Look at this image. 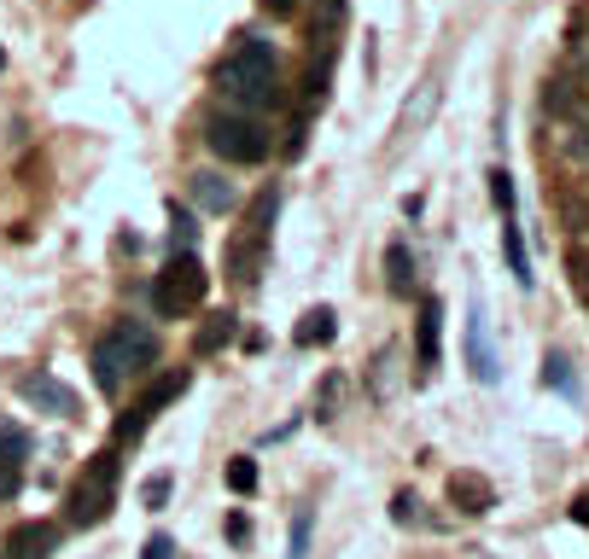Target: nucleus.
<instances>
[{"instance_id": "obj_9", "label": "nucleus", "mask_w": 589, "mask_h": 559, "mask_svg": "<svg viewBox=\"0 0 589 559\" xmlns=\"http://www.w3.org/2000/svg\"><path fill=\"white\" fill-rule=\"evenodd\" d=\"M450 501L467 519H485V513H496V484L485 472H450Z\"/></svg>"}, {"instance_id": "obj_30", "label": "nucleus", "mask_w": 589, "mask_h": 559, "mask_svg": "<svg viewBox=\"0 0 589 559\" xmlns=\"http://www.w3.org/2000/svg\"><path fill=\"white\" fill-rule=\"evenodd\" d=\"M490 198H496L502 222H514V175L508 169H490Z\"/></svg>"}, {"instance_id": "obj_11", "label": "nucleus", "mask_w": 589, "mask_h": 559, "mask_svg": "<svg viewBox=\"0 0 589 559\" xmlns=\"http://www.w3.org/2000/svg\"><path fill=\"white\" fill-rule=\"evenodd\" d=\"M543 111H549V123H589V99L566 82V76H549L543 82Z\"/></svg>"}, {"instance_id": "obj_15", "label": "nucleus", "mask_w": 589, "mask_h": 559, "mask_svg": "<svg viewBox=\"0 0 589 559\" xmlns=\"http://www.w3.org/2000/svg\"><path fill=\"white\" fill-rule=\"evenodd\" d=\"M234 338H240V321H234L228 309H216V315H205L199 332H193V356H216V350H228Z\"/></svg>"}, {"instance_id": "obj_33", "label": "nucleus", "mask_w": 589, "mask_h": 559, "mask_svg": "<svg viewBox=\"0 0 589 559\" xmlns=\"http://www.w3.org/2000/svg\"><path fill=\"white\" fill-rule=\"evenodd\" d=\"M339 396H345V379H327V391L315 396V408H321V420H333V414H339Z\"/></svg>"}, {"instance_id": "obj_8", "label": "nucleus", "mask_w": 589, "mask_h": 559, "mask_svg": "<svg viewBox=\"0 0 589 559\" xmlns=\"http://www.w3.org/2000/svg\"><path fill=\"white\" fill-rule=\"evenodd\" d=\"M438 99H444V88H438V82H420L415 94L403 99V111H397V129H391V146H403V140H415V134H426V123L438 117Z\"/></svg>"}, {"instance_id": "obj_27", "label": "nucleus", "mask_w": 589, "mask_h": 559, "mask_svg": "<svg viewBox=\"0 0 589 559\" xmlns=\"http://www.w3.org/2000/svg\"><path fill=\"white\" fill-rule=\"evenodd\" d=\"M543 385H555V391L578 396V379H572V362H566L560 350H549V356H543Z\"/></svg>"}, {"instance_id": "obj_29", "label": "nucleus", "mask_w": 589, "mask_h": 559, "mask_svg": "<svg viewBox=\"0 0 589 559\" xmlns=\"http://www.w3.org/2000/svg\"><path fill=\"white\" fill-rule=\"evenodd\" d=\"M228 490L234 495L257 490V461H251V455H234V461H228Z\"/></svg>"}, {"instance_id": "obj_3", "label": "nucleus", "mask_w": 589, "mask_h": 559, "mask_svg": "<svg viewBox=\"0 0 589 559\" xmlns=\"http://www.w3.org/2000/svg\"><path fill=\"white\" fill-rule=\"evenodd\" d=\"M117 478H123L117 455H111V449H105V455H94V461H88V472L70 484V501H65V519H70V525H105V519H111V507H117Z\"/></svg>"}, {"instance_id": "obj_4", "label": "nucleus", "mask_w": 589, "mask_h": 559, "mask_svg": "<svg viewBox=\"0 0 589 559\" xmlns=\"http://www.w3.org/2000/svg\"><path fill=\"white\" fill-rule=\"evenodd\" d=\"M210 292V274L199 257H170V263L158 268V280H152V309H158V321H181L187 309H199Z\"/></svg>"}, {"instance_id": "obj_21", "label": "nucleus", "mask_w": 589, "mask_h": 559, "mask_svg": "<svg viewBox=\"0 0 589 559\" xmlns=\"http://www.w3.org/2000/svg\"><path fill=\"white\" fill-rule=\"evenodd\" d=\"M391 519H397L403 530H432V525H438V519L426 513V501H420L415 490H397V495H391Z\"/></svg>"}, {"instance_id": "obj_40", "label": "nucleus", "mask_w": 589, "mask_h": 559, "mask_svg": "<svg viewBox=\"0 0 589 559\" xmlns=\"http://www.w3.org/2000/svg\"><path fill=\"white\" fill-rule=\"evenodd\" d=\"M572 519H578V525H589V495H578V501H572Z\"/></svg>"}, {"instance_id": "obj_18", "label": "nucleus", "mask_w": 589, "mask_h": 559, "mask_svg": "<svg viewBox=\"0 0 589 559\" xmlns=\"http://www.w3.org/2000/svg\"><path fill=\"white\" fill-rule=\"evenodd\" d=\"M333 332H339V315L321 303V309H310L304 321H298V332H292V344L298 350H315V344H333Z\"/></svg>"}, {"instance_id": "obj_41", "label": "nucleus", "mask_w": 589, "mask_h": 559, "mask_svg": "<svg viewBox=\"0 0 589 559\" xmlns=\"http://www.w3.org/2000/svg\"><path fill=\"white\" fill-rule=\"evenodd\" d=\"M0 65H6V53H0Z\"/></svg>"}, {"instance_id": "obj_34", "label": "nucleus", "mask_w": 589, "mask_h": 559, "mask_svg": "<svg viewBox=\"0 0 589 559\" xmlns=\"http://www.w3.org/2000/svg\"><path fill=\"white\" fill-rule=\"evenodd\" d=\"M140 495H146V507H164V501H170V472H152Z\"/></svg>"}, {"instance_id": "obj_36", "label": "nucleus", "mask_w": 589, "mask_h": 559, "mask_svg": "<svg viewBox=\"0 0 589 559\" xmlns=\"http://www.w3.org/2000/svg\"><path fill=\"white\" fill-rule=\"evenodd\" d=\"M140 559H175V542L158 530V536H146V548H140Z\"/></svg>"}, {"instance_id": "obj_26", "label": "nucleus", "mask_w": 589, "mask_h": 559, "mask_svg": "<svg viewBox=\"0 0 589 559\" xmlns=\"http://www.w3.org/2000/svg\"><path fill=\"white\" fill-rule=\"evenodd\" d=\"M467 350H473V373H479L485 385H496V356L485 350V332H479V315H473V327H467Z\"/></svg>"}, {"instance_id": "obj_38", "label": "nucleus", "mask_w": 589, "mask_h": 559, "mask_svg": "<svg viewBox=\"0 0 589 559\" xmlns=\"http://www.w3.org/2000/svg\"><path fill=\"white\" fill-rule=\"evenodd\" d=\"M245 536H251V519H245V513H234V519H228V542H245Z\"/></svg>"}, {"instance_id": "obj_31", "label": "nucleus", "mask_w": 589, "mask_h": 559, "mask_svg": "<svg viewBox=\"0 0 589 559\" xmlns=\"http://www.w3.org/2000/svg\"><path fill=\"white\" fill-rule=\"evenodd\" d=\"M566 82L589 99V41H572V65H566Z\"/></svg>"}, {"instance_id": "obj_28", "label": "nucleus", "mask_w": 589, "mask_h": 559, "mask_svg": "<svg viewBox=\"0 0 589 559\" xmlns=\"http://www.w3.org/2000/svg\"><path fill=\"white\" fill-rule=\"evenodd\" d=\"M170 216H175V228H170L175 257H193V245H199V228H193V216H187L181 204H170Z\"/></svg>"}, {"instance_id": "obj_10", "label": "nucleus", "mask_w": 589, "mask_h": 559, "mask_svg": "<svg viewBox=\"0 0 589 559\" xmlns=\"http://www.w3.org/2000/svg\"><path fill=\"white\" fill-rule=\"evenodd\" d=\"M543 152H549V158H560V164L589 169V123H549V134H543Z\"/></svg>"}, {"instance_id": "obj_5", "label": "nucleus", "mask_w": 589, "mask_h": 559, "mask_svg": "<svg viewBox=\"0 0 589 559\" xmlns=\"http://www.w3.org/2000/svg\"><path fill=\"white\" fill-rule=\"evenodd\" d=\"M205 146L222 164H263L269 158V129L257 117H240V111H216L205 123Z\"/></svg>"}, {"instance_id": "obj_20", "label": "nucleus", "mask_w": 589, "mask_h": 559, "mask_svg": "<svg viewBox=\"0 0 589 559\" xmlns=\"http://www.w3.org/2000/svg\"><path fill=\"white\" fill-rule=\"evenodd\" d=\"M345 18H350V0H315L310 35H315V41H333V35L345 30Z\"/></svg>"}, {"instance_id": "obj_25", "label": "nucleus", "mask_w": 589, "mask_h": 559, "mask_svg": "<svg viewBox=\"0 0 589 559\" xmlns=\"http://www.w3.org/2000/svg\"><path fill=\"white\" fill-rule=\"evenodd\" d=\"M0 461H6V466L30 461V431L12 426V420H0Z\"/></svg>"}, {"instance_id": "obj_37", "label": "nucleus", "mask_w": 589, "mask_h": 559, "mask_svg": "<svg viewBox=\"0 0 589 559\" xmlns=\"http://www.w3.org/2000/svg\"><path fill=\"white\" fill-rule=\"evenodd\" d=\"M18 490H24V472H18V466H6V461H0V501H12Z\"/></svg>"}, {"instance_id": "obj_24", "label": "nucleus", "mask_w": 589, "mask_h": 559, "mask_svg": "<svg viewBox=\"0 0 589 559\" xmlns=\"http://www.w3.org/2000/svg\"><path fill=\"white\" fill-rule=\"evenodd\" d=\"M275 210H280V193H275V187H263V193L251 198V210H245V233H263V239H269Z\"/></svg>"}, {"instance_id": "obj_14", "label": "nucleus", "mask_w": 589, "mask_h": 559, "mask_svg": "<svg viewBox=\"0 0 589 559\" xmlns=\"http://www.w3.org/2000/svg\"><path fill=\"white\" fill-rule=\"evenodd\" d=\"M53 548H59V525H41V519H30V525H18L6 536V559H47Z\"/></svg>"}, {"instance_id": "obj_2", "label": "nucleus", "mask_w": 589, "mask_h": 559, "mask_svg": "<svg viewBox=\"0 0 589 559\" xmlns=\"http://www.w3.org/2000/svg\"><path fill=\"white\" fill-rule=\"evenodd\" d=\"M152 356H158L152 327H140V321H117V327L94 344V385H100L105 396H117L123 391V379H129L140 362H152Z\"/></svg>"}, {"instance_id": "obj_22", "label": "nucleus", "mask_w": 589, "mask_h": 559, "mask_svg": "<svg viewBox=\"0 0 589 559\" xmlns=\"http://www.w3.org/2000/svg\"><path fill=\"white\" fill-rule=\"evenodd\" d=\"M502 257H508V274H514L520 286H531V280H537V274H531V257H525L520 222H508V228H502Z\"/></svg>"}, {"instance_id": "obj_32", "label": "nucleus", "mask_w": 589, "mask_h": 559, "mask_svg": "<svg viewBox=\"0 0 589 559\" xmlns=\"http://www.w3.org/2000/svg\"><path fill=\"white\" fill-rule=\"evenodd\" d=\"M566 268H572V292L589 303V251H584V245H572V251H566Z\"/></svg>"}, {"instance_id": "obj_23", "label": "nucleus", "mask_w": 589, "mask_h": 559, "mask_svg": "<svg viewBox=\"0 0 589 559\" xmlns=\"http://www.w3.org/2000/svg\"><path fill=\"white\" fill-rule=\"evenodd\" d=\"M397 362H403V350H397V344H385L380 362H374V402H391V396H397V379H403Z\"/></svg>"}, {"instance_id": "obj_6", "label": "nucleus", "mask_w": 589, "mask_h": 559, "mask_svg": "<svg viewBox=\"0 0 589 559\" xmlns=\"http://www.w3.org/2000/svg\"><path fill=\"white\" fill-rule=\"evenodd\" d=\"M187 379H193V373H187V367H170V373H164V379H152V385H146V391H140L135 414H123V420H117V437H140V431L152 426V414H164V408H170L175 396L187 391Z\"/></svg>"}, {"instance_id": "obj_17", "label": "nucleus", "mask_w": 589, "mask_h": 559, "mask_svg": "<svg viewBox=\"0 0 589 559\" xmlns=\"http://www.w3.org/2000/svg\"><path fill=\"white\" fill-rule=\"evenodd\" d=\"M438 327H444V303H438V297H426V303H420V367H438V356H444V350H438Z\"/></svg>"}, {"instance_id": "obj_1", "label": "nucleus", "mask_w": 589, "mask_h": 559, "mask_svg": "<svg viewBox=\"0 0 589 559\" xmlns=\"http://www.w3.org/2000/svg\"><path fill=\"white\" fill-rule=\"evenodd\" d=\"M216 88L228 99H240L251 111H269L280 105V59L275 47L263 41V35H240V47L216 65Z\"/></svg>"}, {"instance_id": "obj_35", "label": "nucleus", "mask_w": 589, "mask_h": 559, "mask_svg": "<svg viewBox=\"0 0 589 559\" xmlns=\"http://www.w3.org/2000/svg\"><path fill=\"white\" fill-rule=\"evenodd\" d=\"M310 554V513H298V519H292V554L286 559H304Z\"/></svg>"}, {"instance_id": "obj_7", "label": "nucleus", "mask_w": 589, "mask_h": 559, "mask_svg": "<svg viewBox=\"0 0 589 559\" xmlns=\"http://www.w3.org/2000/svg\"><path fill=\"white\" fill-rule=\"evenodd\" d=\"M263 263H269V239L263 233H234L228 239V251H222V268H228V280L234 286H251L257 274H263Z\"/></svg>"}, {"instance_id": "obj_39", "label": "nucleus", "mask_w": 589, "mask_h": 559, "mask_svg": "<svg viewBox=\"0 0 589 559\" xmlns=\"http://www.w3.org/2000/svg\"><path fill=\"white\" fill-rule=\"evenodd\" d=\"M257 6H263V12H275V18H292V12H298V0H257Z\"/></svg>"}, {"instance_id": "obj_19", "label": "nucleus", "mask_w": 589, "mask_h": 559, "mask_svg": "<svg viewBox=\"0 0 589 559\" xmlns=\"http://www.w3.org/2000/svg\"><path fill=\"white\" fill-rule=\"evenodd\" d=\"M385 286L397 297H415V257H409V245H391L385 251Z\"/></svg>"}, {"instance_id": "obj_13", "label": "nucleus", "mask_w": 589, "mask_h": 559, "mask_svg": "<svg viewBox=\"0 0 589 559\" xmlns=\"http://www.w3.org/2000/svg\"><path fill=\"white\" fill-rule=\"evenodd\" d=\"M18 391H24V402L47 408V414H76V391L59 385L53 373H30V379H18Z\"/></svg>"}, {"instance_id": "obj_16", "label": "nucleus", "mask_w": 589, "mask_h": 559, "mask_svg": "<svg viewBox=\"0 0 589 559\" xmlns=\"http://www.w3.org/2000/svg\"><path fill=\"white\" fill-rule=\"evenodd\" d=\"M187 187H193V198H199V210H210V216H228V210H234V187H228L216 169L187 175Z\"/></svg>"}, {"instance_id": "obj_12", "label": "nucleus", "mask_w": 589, "mask_h": 559, "mask_svg": "<svg viewBox=\"0 0 589 559\" xmlns=\"http://www.w3.org/2000/svg\"><path fill=\"white\" fill-rule=\"evenodd\" d=\"M549 210L566 233H589V193H578L572 181H549Z\"/></svg>"}]
</instances>
